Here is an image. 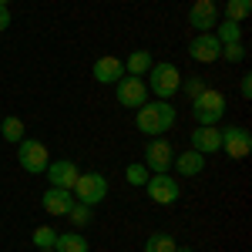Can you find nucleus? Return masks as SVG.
<instances>
[{"label": "nucleus", "mask_w": 252, "mask_h": 252, "mask_svg": "<svg viewBox=\"0 0 252 252\" xmlns=\"http://www.w3.org/2000/svg\"><path fill=\"white\" fill-rule=\"evenodd\" d=\"M175 125V108L168 101H145L138 108V131H145L148 138H161Z\"/></svg>", "instance_id": "f257e3e1"}, {"label": "nucleus", "mask_w": 252, "mask_h": 252, "mask_svg": "<svg viewBox=\"0 0 252 252\" xmlns=\"http://www.w3.org/2000/svg\"><path fill=\"white\" fill-rule=\"evenodd\" d=\"M192 115L198 125H219L222 115H225V94L222 91H212V88H205L202 94L192 97Z\"/></svg>", "instance_id": "f03ea898"}, {"label": "nucleus", "mask_w": 252, "mask_h": 252, "mask_svg": "<svg viewBox=\"0 0 252 252\" xmlns=\"http://www.w3.org/2000/svg\"><path fill=\"white\" fill-rule=\"evenodd\" d=\"M17 161L27 175H44L47 165H51V152L44 141H34V138H24L17 145Z\"/></svg>", "instance_id": "7ed1b4c3"}, {"label": "nucleus", "mask_w": 252, "mask_h": 252, "mask_svg": "<svg viewBox=\"0 0 252 252\" xmlns=\"http://www.w3.org/2000/svg\"><path fill=\"white\" fill-rule=\"evenodd\" d=\"M152 94L158 101H168V97L178 94V88H182V74H178V67L168 64V61H161V64H152Z\"/></svg>", "instance_id": "20e7f679"}, {"label": "nucleus", "mask_w": 252, "mask_h": 252, "mask_svg": "<svg viewBox=\"0 0 252 252\" xmlns=\"http://www.w3.org/2000/svg\"><path fill=\"white\" fill-rule=\"evenodd\" d=\"M74 198L84 202V205H101L104 198H108V178L101 172H88V175H78V182H74Z\"/></svg>", "instance_id": "39448f33"}, {"label": "nucleus", "mask_w": 252, "mask_h": 252, "mask_svg": "<svg viewBox=\"0 0 252 252\" xmlns=\"http://www.w3.org/2000/svg\"><path fill=\"white\" fill-rule=\"evenodd\" d=\"M145 192H148V198H152L155 205H175L178 195H182V185H178V178H172L168 172H161V175H148Z\"/></svg>", "instance_id": "423d86ee"}, {"label": "nucleus", "mask_w": 252, "mask_h": 252, "mask_svg": "<svg viewBox=\"0 0 252 252\" xmlns=\"http://www.w3.org/2000/svg\"><path fill=\"white\" fill-rule=\"evenodd\" d=\"M219 131H222V152L232 158V161L249 158V152H252V135H249V128H239V125H232V128H219Z\"/></svg>", "instance_id": "0eeeda50"}, {"label": "nucleus", "mask_w": 252, "mask_h": 252, "mask_svg": "<svg viewBox=\"0 0 252 252\" xmlns=\"http://www.w3.org/2000/svg\"><path fill=\"white\" fill-rule=\"evenodd\" d=\"M115 88H118V104H121V108H135L138 111V108L148 101V84H145V78L125 74Z\"/></svg>", "instance_id": "6e6552de"}, {"label": "nucleus", "mask_w": 252, "mask_h": 252, "mask_svg": "<svg viewBox=\"0 0 252 252\" xmlns=\"http://www.w3.org/2000/svg\"><path fill=\"white\" fill-rule=\"evenodd\" d=\"M172 158H175V152H172V145L165 141V138H152L148 145H145V168L152 175H161V172H168L172 168Z\"/></svg>", "instance_id": "1a4fd4ad"}, {"label": "nucleus", "mask_w": 252, "mask_h": 252, "mask_svg": "<svg viewBox=\"0 0 252 252\" xmlns=\"http://www.w3.org/2000/svg\"><path fill=\"white\" fill-rule=\"evenodd\" d=\"M78 175H81V168L71 161V158H58V161H51L47 165V182L54 185V189H74V182H78Z\"/></svg>", "instance_id": "9d476101"}, {"label": "nucleus", "mask_w": 252, "mask_h": 252, "mask_svg": "<svg viewBox=\"0 0 252 252\" xmlns=\"http://www.w3.org/2000/svg\"><path fill=\"white\" fill-rule=\"evenodd\" d=\"M189 24L198 34H212V27L219 24V7L212 0H195L192 10H189Z\"/></svg>", "instance_id": "9b49d317"}, {"label": "nucleus", "mask_w": 252, "mask_h": 252, "mask_svg": "<svg viewBox=\"0 0 252 252\" xmlns=\"http://www.w3.org/2000/svg\"><path fill=\"white\" fill-rule=\"evenodd\" d=\"M219 54H222V44L215 34H198L189 44V58L198 61V64H212V61H219Z\"/></svg>", "instance_id": "f8f14e48"}, {"label": "nucleus", "mask_w": 252, "mask_h": 252, "mask_svg": "<svg viewBox=\"0 0 252 252\" xmlns=\"http://www.w3.org/2000/svg\"><path fill=\"white\" fill-rule=\"evenodd\" d=\"M192 148L198 155H212L222 148V131L215 128V125H198L192 131Z\"/></svg>", "instance_id": "ddd939ff"}, {"label": "nucleus", "mask_w": 252, "mask_h": 252, "mask_svg": "<svg viewBox=\"0 0 252 252\" xmlns=\"http://www.w3.org/2000/svg\"><path fill=\"white\" fill-rule=\"evenodd\" d=\"M91 74H94L97 84H118V81L125 78V61L121 58H97Z\"/></svg>", "instance_id": "4468645a"}, {"label": "nucleus", "mask_w": 252, "mask_h": 252, "mask_svg": "<svg viewBox=\"0 0 252 252\" xmlns=\"http://www.w3.org/2000/svg\"><path fill=\"white\" fill-rule=\"evenodd\" d=\"M172 168H178V175H182V178H195V175L205 172V155H198L195 148L178 152V155L172 158Z\"/></svg>", "instance_id": "2eb2a0df"}, {"label": "nucleus", "mask_w": 252, "mask_h": 252, "mask_svg": "<svg viewBox=\"0 0 252 252\" xmlns=\"http://www.w3.org/2000/svg\"><path fill=\"white\" fill-rule=\"evenodd\" d=\"M71 205H74V198H71L67 189H54V185H51V189L44 192V209L51 215H67Z\"/></svg>", "instance_id": "dca6fc26"}, {"label": "nucleus", "mask_w": 252, "mask_h": 252, "mask_svg": "<svg viewBox=\"0 0 252 252\" xmlns=\"http://www.w3.org/2000/svg\"><path fill=\"white\" fill-rule=\"evenodd\" d=\"M54 252H88V239L81 232H58V239H54Z\"/></svg>", "instance_id": "f3484780"}, {"label": "nucleus", "mask_w": 252, "mask_h": 252, "mask_svg": "<svg viewBox=\"0 0 252 252\" xmlns=\"http://www.w3.org/2000/svg\"><path fill=\"white\" fill-rule=\"evenodd\" d=\"M148 71H152V54H148V51H135L131 58L125 61V74L141 78V74H148Z\"/></svg>", "instance_id": "a211bd4d"}, {"label": "nucleus", "mask_w": 252, "mask_h": 252, "mask_svg": "<svg viewBox=\"0 0 252 252\" xmlns=\"http://www.w3.org/2000/svg\"><path fill=\"white\" fill-rule=\"evenodd\" d=\"M215 27H219V31H215L219 44H235V40H242V24H235V20H219Z\"/></svg>", "instance_id": "6ab92c4d"}, {"label": "nucleus", "mask_w": 252, "mask_h": 252, "mask_svg": "<svg viewBox=\"0 0 252 252\" xmlns=\"http://www.w3.org/2000/svg\"><path fill=\"white\" fill-rule=\"evenodd\" d=\"M0 135H3V141H10V145H20L24 141V121L20 118H3V125H0Z\"/></svg>", "instance_id": "aec40b11"}, {"label": "nucleus", "mask_w": 252, "mask_h": 252, "mask_svg": "<svg viewBox=\"0 0 252 252\" xmlns=\"http://www.w3.org/2000/svg\"><path fill=\"white\" fill-rule=\"evenodd\" d=\"M178 246H175V239L168 232H152L148 239H145V252H175Z\"/></svg>", "instance_id": "412c9836"}, {"label": "nucleus", "mask_w": 252, "mask_h": 252, "mask_svg": "<svg viewBox=\"0 0 252 252\" xmlns=\"http://www.w3.org/2000/svg\"><path fill=\"white\" fill-rule=\"evenodd\" d=\"M249 14H252V0H229L225 3V20L242 24V20H249Z\"/></svg>", "instance_id": "4be33fe9"}, {"label": "nucleus", "mask_w": 252, "mask_h": 252, "mask_svg": "<svg viewBox=\"0 0 252 252\" xmlns=\"http://www.w3.org/2000/svg\"><path fill=\"white\" fill-rule=\"evenodd\" d=\"M67 219H71V225H74V229H88V222H91V205L74 202V205L67 209Z\"/></svg>", "instance_id": "5701e85b"}, {"label": "nucleus", "mask_w": 252, "mask_h": 252, "mask_svg": "<svg viewBox=\"0 0 252 252\" xmlns=\"http://www.w3.org/2000/svg\"><path fill=\"white\" fill-rule=\"evenodd\" d=\"M148 175H152V172H148L141 161H135V165H128V168H125V178H128V185H135V189H145Z\"/></svg>", "instance_id": "b1692460"}, {"label": "nucleus", "mask_w": 252, "mask_h": 252, "mask_svg": "<svg viewBox=\"0 0 252 252\" xmlns=\"http://www.w3.org/2000/svg\"><path fill=\"white\" fill-rule=\"evenodd\" d=\"M54 239H58V232L51 225H37L34 229V246L37 249H54Z\"/></svg>", "instance_id": "393cba45"}, {"label": "nucleus", "mask_w": 252, "mask_h": 252, "mask_svg": "<svg viewBox=\"0 0 252 252\" xmlns=\"http://www.w3.org/2000/svg\"><path fill=\"white\" fill-rule=\"evenodd\" d=\"M219 58H225L229 64L246 61V47H242V40H235V44H222V54H219Z\"/></svg>", "instance_id": "a878e982"}, {"label": "nucleus", "mask_w": 252, "mask_h": 252, "mask_svg": "<svg viewBox=\"0 0 252 252\" xmlns=\"http://www.w3.org/2000/svg\"><path fill=\"white\" fill-rule=\"evenodd\" d=\"M185 91L195 97V94H202V91H205V84H202L198 78H189V81H185Z\"/></svg>", "instance_id": "bb28decb"}, {"label": "nucleus", "mask_w": 252, "mask_h": 252, "mask_svg": "<svg viewBox=\"0 0 252 252\" xmlns=\"http://www.w3.org/2000/svg\"><path fill=\"white\" fill-rule=\"evenodd\" d=\"M239 91H242V97H246V101L252 97V78H249V74H242V84H239Z\"/></svg>", "instance_id": "cd10ccee"}, {"label": "nucleus", "mask_w": 252, "mask_h": 252, "mask_svg": "<svg viewBox=\"0 0 252 252\" xmlns=\"http://www.w3.org/2000/svg\"><path fill=\"white\" fill-rule=\"evenodd\" d=\"M10 10H7V7H0V31H7V27H10Z\"/></svg>", "instance_id": "c85d7f7f"}, {"label": "nucleus", "mask_w": 252, "mask_h": 252, "mask_svg": "<svg viewBox=\"0 0 252 252\" xmlns=\"http://www.w3.org/2000/svg\"><path fill=\"white\" fill-rule=\"evenodd\" d=\"M175 252H195V249H189V246H178V249H175Z\"/></svg>", "instance_id": "c756f323"}, {"label": "nucleus", "mask_w": 252, "mask_h": 252, "mask_svg": "<svg viewBox=\"0 0 252 252\" xmlns=\"http://www.w3.org/2000/svg\"><path fill=\"white\" fill-rule=\"evenodd\" d=\"M7 3H10V0H0V7H7Z\"/></svg>", "instance_id": "7c9ffc66"}, {"label": "nucleus", "mask_w": 252, "mask_h": 252, "mask_svg": "<svg viewBox=\"0 0 252 252\" xmlns=\"http://www.w3.org/2000/svg\"><path fill=\"white\" fill-rule=\"evenodd\" d=\"M37 252H54V249H37Z\"/></svg>", "instance_id": "2f4dec72"}, {"label": "nucleus", "mask_w": 252, "mask_h": 252, "mask_svg": "<svg viewBox=\"0 0 252 252\" xmlns=\"http://www.w3.org/2000/svg\"><path fill=\"white\" fill-rule=\"evenodd\" d=\"M212 3H215V0H212Z\"/></svg>", "instance_id": "473e14b6"}]
</instances>
